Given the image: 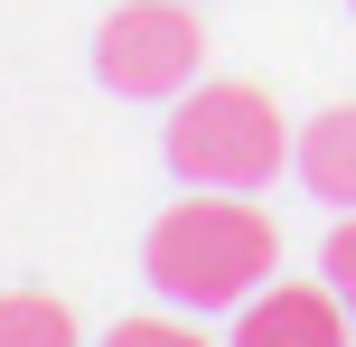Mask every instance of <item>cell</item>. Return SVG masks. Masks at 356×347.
Here are the masks:
<instances>
[{
    "instance_id": "8992f818",
    "label": "cell",
    "mask_w": 356,
    "mask_h": 347,
    "mask_svg": "<svg viewBox=\"0 0 356 347\" xmlns=\"http://www.w3.org/2000/svg\"><path fill=\"white\" fill-rule=\"evenodd\" d=\"M0 347H75L66 300H47V291H10V300H0Z\"/></svg>"
},
{
    "instance_id": "5b68a950",
    "label": "cell",
    "mask_w": 356,
    "mask_h": 347,
    "mask_svg": "<svg viewBox=\"0 0 356 347\" xmlns=\"http://www.w3.org/2000/svg\"><path fill=\"white\" fill-rule=\"evenodd\" d=\"M300 179H309V197L356 207V104L319 113V122L300 131Z\"/></svg>"
},
{
    "instance_id": "3957f363",
    "label": "cell",
    "mask_w": 356,
    "mask_h": 347,
    "mask_svg": "<svg viewBox=\"0 0 356 347\" xmlns=\"http://www.w3.org/2000/svg\"><path fill=\"white\" fill-rule=\"evenodd\" d=\"M197 56H207V29H197L178 0H122V10L94 29V75H104L113 94H131V104L188 94Z\"/></svg>"
},
{
    "instance_id": "52a82bcc",
    "label": "cell",
    "mask_w": 356,
    "mask_h": 347,
    "mask_svg": "<svg viewBox=\"0 0 356 347\" xmlns=\"http://www.w3.org/2000/svg\"><path fill=\"white\" fill-rule=\"evenodd\" d=\"M328 291H338L347 319H356V207L338 216V235H328Z\"/></svg>"
},
{
    "instance_id": "277c9868",
    "label": "cell",
    "mask_w": 356,
    "mask_h": 347,
    "mask_svg": "<svg viewBox=\"0 0 356 347\" xmlns=\"http://www.w3.org/2000/svg\"><path fill=\"white\" fill-rule=\"evenodd\" d=\"M234 347H347V300L309 282H272V300H244Z\"/></svg>"
},
{
    "instance_id": "7a4b0ae2",
    "label": "cell",
    "mask_w": 356,
    "mask_h": 347,
    "mask_svg": "<svg viewBox=\"0 0 356 347\" xmlns=\"http://www.w3.org/2000/svg\"><path fill=\"white\" fill-rule=\"evenodd\" d=\"M291 160V131L282 113H272L263 85H197L188 104L169 113V169L188 188H234V197H253V188H272V169Z\"/></svg>"
},
{
    "instance_id": "6da1fadb",
    "label": "cell",
    "mask_w": 356,
    "mask_h": 347,
    "mask_svg": "<svg viewBox=\"0 0 356 347\" xmlns=\"http://www.w3.org/2000/svg\"><path fill=\"white\" fill-rule=\"evenodd\" d=\"M272 263H282V225L263 207H244L234 188L169 207L150 225V244H141V273L178 310H234V300H253L272 282Z\"/></svg>"
},
{
    "instance_id": "ba28073f",
    "label": "cell",
    "mask_w": 356,
    "mask_h": 347,
    "mask_svg": "<svg viewBox=\"0 0 356 347\" xmlns=\"http://www.w3.org/2000/svg\"><path fill=\"white\" fill-rule=\"evenodd\" d=\"M104 347H207V338H197V329H178V319H122Z\"/></svg>"
}]
</instances>
